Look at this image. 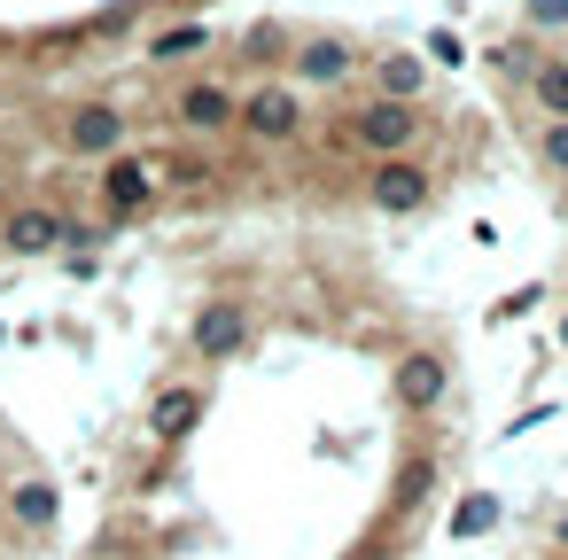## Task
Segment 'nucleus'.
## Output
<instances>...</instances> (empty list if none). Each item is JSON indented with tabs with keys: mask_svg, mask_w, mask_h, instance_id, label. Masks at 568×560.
I'll list each match as a JSON object with an SVG mask.
<instances>
[{
	"mask_svg": "<svg viewBox=\"0 0 568 560\" xmlns=\"http://www.w3.org/2000/svg\"><path fill=\"white\" fill-rule=\"evenodd\" d=\"M428 482H436V467H428V459H405V475H397V506H420Z\"/></svg>",
	"mask_w": 568,
	"mask_h": 560,
	"instance_id": "a211bd4d",
	"label": "nucleus"
},
{
	"mask_svg": "<svg viewBox=\"0 0 568 560\" xmlns=\"http://www.w3.org/2000/svg\"><path fill=\"white\" fill-rule=\"evenodd\" d=\"M9 521H17L24 537H48V529L63 521V490H55L48 475H24V482L9 490Z\"/></svg>",
	"mask_w": 568,
	"mask_h": 560,
	"instance_id": "f8f14e48",
	"label": "nucleus"
},
{
	"mask_svg": "<svg viewBox=\"0 0 568 560\" xmlns=\"http://www.w3.org/2000/svg\"><path fill=\"white\" fill-rule=\"evenodd\" d=\"M420 133H428V125H420V110H413V102H382V94H374V102H358V110H351V141H358L366 156H413V149H420Z\"/></svg>",
	"mask_w": 568,
	"mask_h": 560,
	"instance_id": "f03ea898",
	"label": "nucleus"
},
{
	"mask_svg": "<svg viewBox=\"0 0 568 560\" xmlns=\"http://www.w3.org/2000/svg\"><path fill=\"white\" fill-rule=\"evenodd\" d=\"M234 102H242V94H226L219 79H187V86L172 94V125H180V133H195V141L234 133Z\"/></svg>",
	"mask_w": 568,
	"mask_h": 560,
	"instance_id": "1a4fd4ad",
	"label": "nucleus"
},
{
	"mask_svg": "<svg viewBox=\"0 0 568 560\" xmlns=\"http://www.w3.org/2000/svg\"><path fill=\"white\" fill-rule=\"evenodd\" d=\"M537 156H545V172H560V180H568V118H552V125L537 133Z\"/></svg>",
	"mask_w": 568,
	"mask_h": 560,
	"instance_id": "f3484780",
	"label": "nucleus"
},
{
	"mask_svg": "<svg viewBox=\"0 0 568 560\" xmlns=\"http://www.w3.org/2000/svg\"><path fill=\"white\" fill-rule=\"evenodd\" d=\"M187 350H195L203 366L242 358V350H250V304H242V296H211V304L195 312V327H187Z\"/></svg>",
	"mask_w": 568,
	"mask_h": 560,
	"instance_id": "423d86ee",
	"label": "nucleus"
},
{
	"mask_svg": "<svg viewBox=\"0 0 568 560\" xmlns=\"http://www.w3.org/2000/svg\"><path fill=\"white\" fill-rule=\"evenodd\" d=\"M125 133H133V125H125L118 102H79V110L63 118V149L87 156V164H110V156L125 149Z\"/></svg>",
	"mask_w": 568,
	"mask_h": 560,
	"instance_id": "6e6552de",
	"label": "nucleus"
},
{
	"mask_svg": "<svg viewBox=\"0 0 568 560\" xmlns=\"http://www.w3.org/2000/svg\"><path fill=\"white\" fill-rule=\"evenodd\" d=\"M529 102L545 110V125L568 118V63H537V71H529Z\"/></svg>",
	"mask_w": 568,
	"mask_h": 560,
	"instance_id": "4468645a",
	"label": "nucleus"
},
{
	"mask_svg": "<svg viewBox=\"0 0 568 560\" xmlns=\"http://www.w3.org/2000/svg\"><path fill=\"white\" fill-rule=\"evenodd\" d=\"M366 203H374L382 218H413V211L436 203V180H428L413 156H374V164H366Z\"/></svg>",
	"mask_w": 568,
	"mask_h": 560,
	"instance_id": "20e7f679",
	"label": "nucleus"
},
{
	"mask_svg": "<svg viewBox=\"0 0 568 560\" xmlns=\"http://www.w3.org/2000/svg\"><path fill=\"white\" fill-rule=\"evenodd\" d=\"M560 350H568V312H560Z\"/></svg>",
	"mask_w": 568,
	"mask_h": 560,
	"instance_id": "aec40b11",
	"label": "nucleus"
},
{
	"mask_svg": "<svg viewBox=\"0 0 568 560\" xmlns=\"http://www.w3.org/2000/svg\"><path fill=\"white\" fill-rule=\"evenodd\" d=\"M94 195H102V218H110V226H125V218H141V211H156V164H149V156H133V149H118V156L102 164Z\"/></svg>",
	"mask_w": 568,
	"mask_h": 560,
	"instance_id": "7ed1b4c3",
	"label": "nucleus"
},
{
	"mask_svg": "<svg viewBox=\"0 0 568 560\" xmlns=\"http://www.w3.org/2000/svg\"><path fill=\"white\" fill-rule=\"evenodd\" d=\"M560 544H568V513H560Z\"/></svg>",
	"mask_w": 568,
	"mask_h": 560,
	"instance_id": "412c9836",
	"label": "nucleus"
},
{
	"mask_svg": "<svg viewBox=\"0 0 568 560\" xmlns=\"http://www.w3.org/2000/svg\"><path fill=\"white\" fill-rule=\"evenodd\" d=\"M203 48H211V32H203V24H180V32H156V40H149V55H156V63H180V55H203Z\"/></svg>",
	"mask_w": 568,
	"mask_h": 560,
	"instance_id": "2eb2a0df",
	"label": "nucleus"
},
{
	"mask_svg": "<svg viewBox=\"0 0 568 560\" xmlns=\"http://www.w3.org/2000/svg\"><path fill=\"white\" fill-rule=\"evenodd\" d=\"M490 521H498V498H467V506L452 513V537H483Z\"/></svg>",
	"mask_w": 568,
	"mask_h": 560,
	"instance_id": "dca6fc26",
	"label": "nucleus"
},
{
	"mask_svg": "<svg viewBox=\"0 0 568 560\" xmlns=\"http://www.w3.org/2000/svg\"><path fill=\"white\" fill-rule=\"evenodd\" d=\"M203 405H211L203 381H172V389H156V397H149V444H180V436L203 420Z\"/></svg>",
	"mask_w": 568,
	"mask_h": 560,
	"instance_id": "9b49d317",
	"label": "nucleus"
},
{
	"mask_svg": "<svg viewBox=\"0 0 568 560\" xmlns=\"http://www.w3.org/2000/svg\"><path fill=\"white\" fill-rule=\"evenodd\" d=\"M304 86H288V79H265V86H250L242 102H234V133H250L257 149H288V141H304Z\"/></svg>",
	"mask_w": 568,
	"mask_h": 560,
	"instance_id": "f257e3e1",
	"label": "nucleus"
},
{
	"mask_svg": "<svg viewBox=\"0 0 568 560\" xmlns=\"http://www.w3.org/2000/svg\"><path fill=\"white\" fill-rule=\"evenodd\" d=\"M0 250L9 257H55V250H71V218L55 203H17V211H0Z\"/></svg>",
	"mask_w": 568,
	"mask_h": 560,
	"instance_id": "0eeeda50",
	"label": "nucleus"
},
{
	"mask_svg": "<svg viewBox=\"0 0 568 560\" xmlns=\"http://www.w3.org/2000/svg\"><path fill=\"white\" fill-rule=\"evenodd\" d=\"M529 24L537 32H568V0H529Z\"/></svg>",
	"mask_w": 568,
	"mask_h": 560,
	"instance_id": "6ab92c4d",
	"label": "nucleus"
},
{
	"mask_svg": "<svg viewBox=\"0 0 568 560\" xmlns=\"http://www.w3.org/2000/svg\"><path fill=\"white\" fill-rule=\"evenodd\" d=\"M389 397H397V413H413V420L444 413V405H452V366H444V350H405V358L389 366Z\"/></svg>",
	"mask_w": 568,
	"mask_h": 560,
	"instance_id": "39448f33",
	"label": "nucleus"
},
{
	"mask_svg": "<svg viewBox=\"0 0 568 560\" xmlns=\"http://www.w3.org/2000/svg\"><path fill=\"white\" fill-rule=\"evenodd\" d=\"M420 79H428L420 55H382V63H374V94H382V102H420Z\"/></svg>",
	"mask_w": 568,
	"mask_h": 560,
	"instance_id": "ddd939ff",
	"label": "nucleus"
},
{
	"mask_svg": "<svg viewBox=\"0 0 568 560\" xmlns=\"http://www.w3.org/2000/svg\"><path fill=\"white\" fill-rule=\"evenodd\" d=\"M288 86H343L351 71H358V48L351 40H335V32H312V40H296V55H288Z\"/></svg>",
	"mask_w": 568,
	"mask_h": 560,
	"instance_id": "9d476101",
	"label": "nucleus"
}]
</instances>
